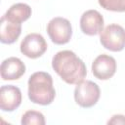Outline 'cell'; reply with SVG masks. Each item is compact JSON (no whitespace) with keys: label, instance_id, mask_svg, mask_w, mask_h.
<instances>
[{"label":"cell","instance_id":"6da1fadb","mask_svg":"<svg viewBox=\"0 0 125 125\" xmlns=\"http://www.w3.org/2000/svg\"><path fill=\"white\" fill-rule=\"evenodd\" d=\"M52 66L57 74L70 85H77L87 75L85 63L70 50L58 52L53 57Z\"/></svg>","mask_w":125,"mask_h":125},{"label":"cell","instance_id":"7a4b0ae2","mask_svg":"<svg viewBox=\"0 0 125 125\" xmlns=\"http://www.w3.org/2000/svg\"><path fill=\"white\" fill-rule=\"evenodd\" d=\"M28 98L37 104L48 105L56 97L52 76L45 71H37L28 79Z\"/></svg>","mask_w":125,"mask_h":125},{"label":"cell","instance_id":"3957f363","mask_svg":"<svg viewBox=\"0 0 125 125\" xmlns=\"http://www.w3.org/2000/svg\"><path fill=\"white\" fill-rule=\"evenodd\" d=\"M101 91L99 86L91 80H83L77 84L74 90L76 104L84 108L94 106L100 99Z\"/></svg>","mask_w":125,"mask_h":125},{"label":"cell","instance_id":"277c9868","mask_svg":"<svg viewBox=\"0 0 125 125\" xmlns=\"http://www.w3.org/2000/svg\"><path fill=\"white\" fill-rule=\"evenodd\" d=\"M103 47L112 52H119L125 47V29L119 24H108L100 33Z\"/></svg>","mask_w":125,"mask_h":125},{"label":"cell","instance_id":"5b68a950","mask_svg":"<svg viewBox=\"0 0 125 125\" xmlns=\"http://www.w3.org/2000/svg\"><path fill=\"white\" fill-rule=\"evenodd\" d=\"M47 33L53 43L57 45L66 44L72 35L71 24L67 19L56 17L48 22Z\"/></svg>","mask_w":125,"mask_h":125},{"label":"cell","instance_id":"8992f818","mask_svg":"<svg viewBox=\"0 0 125 125\" xmlns=\"http://www.w3.org/2000/svg\"><path fill=\"white\" fill-rule=\"evenodd\" d=\"M47 42L39 33L27 34L21 43L20 49L21 54L29 59H37L41 57L47 50Z\"/></svg>","mask_w":125,"mask_h":125},{"label":"cell","instance_id":"52a82bcc","mask_svg":"<svg viewBox=\"0 0 125 125\" xmlns=\"http://www.w3.org/2000/svg\"><path fill=\"white\" fill-rule=\"evenodd\" d=\"M116 71V61L113 57L103 54L98 56L92 63V72L100 80L111 78Z\"/></svg>","mask_w":125,"mask_h":125},{"label":"cell","instance_id":"ba28073f","mask_svg":"<svg viewBox=\"0 0 125 125\" xmlns=\"http://www.w3.org/2000/svg\"><path fill=\"white\" fill-rule=\"evenodd\" d=\"M80 28L86 35L100 34L104 29V18L97 10H88L80 18Z\"/></svg>","mask_w":125,"mask_h":125},{"label":"cell","instance_id":"9c48e42d","mask_svg":"<svg viewBox=\"0 0 125 125\" xmlns=\"http://www.w3.org/2000/svg\"><path fill=\"white\" fill-rule=\"evenodd\" d=\"M21 103V92L14 85H4L0 89V108L3 111H14Z\"/></svg>","mask_w":125,"mask_h":125},{"label":"cell","instance_id":"30bf717a","mask_svg":"<svg viewBox=\"0 0 125 125\" xmlns=\"http://www.w3.org/2000/svg\"><path fill=\"white\" fill-rule=\"evenodd\" d=\"M25 72V65L16 57H10L4 60L1 63L0 73L3 80H17Z\"/></svg>","mask_w":125,"mask_h":125},{"label":"cell","instance_id":"8fae6325","mask_svg":"<svg viewBox=\"0 0 125 125\" xmlns=\"http://www.w3.org/2000/svg\"><path fill=\"white\" fill-rule=\"evenodd\" d=\"M21 33V23L14 22L5 16L0 20V41L4 44H13Z\"/></svg>","mask_w":125,"mask_h":125},{"label":"cell","instance_id":"7c38bea8","mask_svg":"<svg viewBox=\"0 0 125 125\" xmlns=\"http://www.w3.org/2000/svg\"><path fill=\"white\" fill-rule=\"evenodd\" d=\"M4 16L14 22L21 23L31 16V8L25 3H17L12 5Z\"/></svg>","mask_w":125,"mask_h":125},{"label":"cell","instance_id":"4fadbf2b","mask_svg":"<svg viewBox=\"0 0 125 125\" xmlns=\"http://www.w3.org/2000/svg\"><path fill=\"white\" fill-rule=\"evenodd\" d=\"M22 125H45V117L44 115L36 110H27L23 113L21 117Z\"/></svg>","mask_w":125,"mask_h":125},{"label":"cell","instance_id":"5bb4252c","mask_svg":"<svg viewBox=\"0 0 125 125\" xmlns=\"http://www.w3.org/2000/svg\"><path fill=\"white\" fill-rule=\"evenodd\" d=\"M102 8L112 12H125V0H98Z\"/></svg>","mask_w":125,"mask_h":125},{"label":"cell","instance_id":"9a60e30c","mask_svg":"<svg viewBox=\"0 0 125 125\" xmlns=\"http://www.w3.org/2000/svg\"><path fill=\"white\" fill-rule=\"evenodd\" d=\"M107 124L125 125V115H122V114H114V115L107 121Z\"/></svg>","mask_w":125,"mask_h":125}]
</instances>
